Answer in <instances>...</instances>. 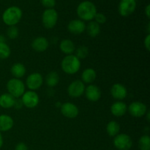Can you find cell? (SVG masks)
I'll list each match as a JSON object with an SVG mask.
<instances>
[{
  "instance_id": "cell-7",
  "label": "cell",
  "mask_w": 150,
  "mask_h": 150,
  "mask_svg": "<svg viewBox=\"0 0 150 150\" xmlns=\"http://www.w3.org/2000/svg\"><path fill=\"white\" fill-rule=\"evenodd\" d=\"M21 100L23 106L28 108H34L39 104V95L35 91H26L21 96Z\"/></svg>"
},
{
  "instance_id": "cell-3",
  "label": "cell",
  "mask_w": 150,
  "mask_h": 150,
  "mask_svg": "<svg viewBox=\"0 0 150 150\" xmlns=\"http://www.w3.org/2000/svg\"><path fill=\"white\" fill-rule=\"evenodd\" d=\"M22 18V10L16 6H12L4 10L2 14V21L6 25L16 26Z\"/></svg>"
},
{
  "instance_id": "cell-8",
  "label": "cell",
  "mask_w": 150,
  "mask_h": 150,
  "mask_svg": "<svg viewBox=\"0 0 150 150\" xmlns=\"http://www.w3.org/2000/svg\"><path fill=\"white\" fill-rule=\"evenodd\" d=\"M127 111L132 117L135 118H141L145 116L148 110L144 103L139 101H135L129 105L127 107Z\"/></svg>"
},
{
  "instance_id": "cell-5",
  "label": "cell",
  "mask_w": 150,
  "mask_h": 150,
  "mask_svg": "<svg viewBox=\"0 0 150 150\" xmlns=\"http://www.w3.org/2000/svg\"><path fill=\"white\" fill-rule=\"evenodd\" d=\"M58 21V13L54 9H46L42 16V23L47 29H53Z\"/></svg>"
},
{
  "instance_id": "cell-12",
  "label": "cell",
  "mask_w": 150,
  "mask_h": 150,
  "mask_svg": "<svg viewBox=\"0 0 150 150\" xmlns=\"http://www.w3.org/2000/svg\"><path fill=\"white\" fill-rule=\"evenodd\" d=\"M60 111L64 117L68 119L76 118L79 114V108L74 103L70 102H66L62 104Z\"/></svg>"
},
{
  "instance_id": "cell-36",
  "label": "cell",
  "mask_w": 150,
  "mask_h": 150,
  "mask_svg": "<svg viewBox=\"0 0 150 150\" xmlns=\"http://www.w3.org/2000/svg\"><path fill=\"white\" fill-rule=\"evenodd\" d=\"M3 143H4V141H3V137H2V135H1V132H0V149L1 148L2 146Z\"/></svg>"
},
{
  "instance_id": "cell-32",
  "label": "cell",
  "mask_w": 150,
  "mask_h": 150,
  "mask_svg": "<svg viewBox=\"0 0 150 150\" xmlns=\"http://www.w3.org/2000/svg\"><path fill=\"white\" fill-rule=\"evenodd\" d=\"M23 106V103H22L21 99H20V98H16V100H15V103H14V105H13V107H14L16 109L18 110V109H21Z\"/></svg>"
},
{
  "instance_id": "cell-6",
  "label": "cell",
  "mask_w": 150,
  "mask_h": 150,
  "mask_svg": "<svg viewBox=\"0 0 150 150\" xmlns=\"http://www.w3.org/2000/svg\"><path fill=\"white\" fill-rule=\"evenodd\" d=\"M114 146L118 150H130L133 146V141L125 133H119L114 139Z\"/></svg>"
},
{
  "instance_id": "cell-21",
  "label": "cell",
  "mask_w": 150,
  "mask_h": 150,
  "mask_svg": "<svg viewBox=\"0 0 150 150\" xmlns=\"http://www.w3.org/2000/svg\"><path fill=\"white\" fill-rule=\"evenodd\" d=\"M26 67L22 63H15L10 69V73L15 79H20L26 74Z\"/></svg>"
},
{
  "instance_id": "cell-19",
  "label": "cell",
  "mask_w": 150,
  "mask_h": 150,
  "mask_svg": "<svg viewBox=\"0 0 150 150\" xmlns=\"http://www.w3.org/2000/svg\"><path fill=\"white\" fill-rule=\"evenodd\" d=\"M59 48L63 54L67 55H71L76 51V46L74 42L70 39H64L59 44Z\"/></svg>"
},
{
  "instance_id": "cell-1",
  "label": "cell",
  "mask_w": 150,
  "mask_h": 150,
  "mask_svg": "<svg viewBox=\"0 0 150 150\" xmlns=\"http://www.w3.org/2000/svg\"><path fill=\"white\" fill-rule=\"evenodd\" d=\"M97 12L96 6L90 1H83L77 7V15L81 20L91 21L94 19Z\"/></svg>"
},
{
  "instance_id": "cell-14",
  "label": "cell",
  "mask_w": 150,
  "mask_h": 150,
  "mask_svg": "<svg viewBox=\"0 0 150 150\" xmlns=\"http://www.w3.org/2000/svg\"><path fill=\"white\" fill-rule=\"evenodd\" d=\"M111 95L114 99L122 101L127 95V89L121 83H114L111 88Z\"/></svg>"
},
{
  "instance_id": "cell-34",
  "label": "cell",
  "mask_w": 150,
  "mask_h": 150,
  "mask_svg": "<svg viewBox=\"0 0 150 150\" xmlns=\"http://www.w3.org/2000/svg\"><path fill=\"white\" fill-rule=\"evenodd\" d=\"M15 150H29V149H28V146L26 144L20 142L16 145V147H15Z\"/></svg>"
},
{
  "instance_id": "cell-4",
  "label": "cell",
  "mask_w": 150,
  "mask_h": 150,
  "mask_svg": "<svg viewBox=\"0 0 150 150\" xmlns=\"http://www.w3.org/2000/svg\"><path fill=\"white\" fill-rule=\"evenodd\" d=\"M7 89L8 93L13 98H20L25 92V85L20 79L13 78L7 81Z\"/></svg>"
},
{
  "instance_id": "cell-23",
  "label": "cell",
  "mask_w": 150,
  "mask_h": 150,
  "mask_svg": "<svg viewBox=\"0 0 150 150\" xmlns=\"http://www.w3.org/2000/svg\"><path fill=\"white\" fill-rule=\"evenodd\" d=\"M86 30L88 35L91 38H95L98 36L100 32V26L97 22L91 21L87 26H86Z\"/></svg>"
},
{
  "instance_id": "cell-28",
  "label": "cell",
  "mask_w": 150,
  "mask_h": 150,
  "mask_svg": "<svg viewBox=\"0 0 150 150\" xmlns=\"http://www.w3.org/2000/svg\"><path fill=\"white\" fill-rule=\"evenodd\" d=\"M89 55V49L85 45H81L76 50V57L79 60L84 59Z\"/></svg>"
},
{
  "instance_id": "cell-31",
  "label": "cell",
  "mask_w": 150,
  "mask_h": 150,
  "mask_svg": "<svg viewBox=\"0 0 150 150\" xmlns=\"http://www.w3.org/2000/svg\"><path fill=\"white\" fill-rule=\"evenodd\" d=\"M41 4L46 9H53L55 6V0H41Z\"/></svg>"
},
{
  "instance_id": "cell-29",
  "label": "cell",
  "mask_w": 150,
  "mask_h": 150,
  "mask_svg": "<svg viewBox=\"0 0 150 150\" xmlns=\"http://www.w3.org/2000/svg\"><path fill=\"white\" fill-rule=\"evenodd\" d=\"M7 35L10 39L15 40L18 37L19 31L16 26H10L7 30Z\"/></svg>"
},
{
  "instance_id": "cell-37",
  "label": "cell",
  "mask_w": 150,
  "mask_h": 150,
  "mask_svg": "<svg viewBox=\"0 0 150 150\" xmlns=\"http://www.w3.org/2000/svg\"><path fill=\"white\" fill-rule=\"evenodd\" d=\"M2 42H6V39L3 35H0V43H2Z\"/></svg>"
},
{
  "instance_id": "cell-35",
  "label": "cell",
  "mask_w": 150,
  "mask_h": 150,
  "mask_svg": "<svg viewBox=\"0 0 150 150\" xmlns=\"http://www.w3.org/2000/svg\"><path fill=\"white\" fill-rule=\"evenodd\" d=\"M145 14H146V17H147L148 18H150V5L149 4H148V5L146 7V8H145Z\"/></svg>"
},
{
  "instance_id": "cell-16",
  "label": "cell",
  "mask_w": 150,
  "mask_h": 150,
  "mask_svg": "<svg viewBox=\"0 0 150 150\" xmlns=\"http://www.w3.org/2000/svg\"><path fill=\"white\" fill-rule=\"evenodd\" d=\"M49 46V42L47 38L44 37H38L32 42V48L36 52H44L48 49Z\"/></svg>"
},
{
  "instance_id": "cell-38",
  "label": "cell",
  "mask_w": 150,
  "mask_h": 150,
  "mask_svg": "<svg viewBox=\"0 0 150 150\" xmlns=\"http://www.w3.org/2000/svg\"><path fill=\"white\" fill-rule=\"evenodd\" d=\"M145 116H146V120H147V122H150V113H149V111H146V114H145Z\"/></svg>"
},
{
  "instance_id": "cell-33",
  "label": "cell",
  "mask_w": 150,
  "mask_h": 150,
  "mask_svg": "<svg viewBox=\"0 0 150 150\" xmlns=\"http://www.w3.org/2000/svg\"><path fill=\"white\" fill-rule=\"evenodd\" d=\"M144 47L146 49V51H149L150 50V35H147L146 38H144Z\"/></svg>"
},
{
  "instance_id": "cell-22",
  "label": "cell",
  "mask_w": 150,
  "mask_h": 150,
  "mask_svg": "<svg viewBox=\"0 0 150 150\" xmlns=\"http://www.w3.org/2000/svg\"><path fill=\"white\" fill-rule=\"evenodd\" d=\"M16 98H13L9 93H4L0 96V106L3 108H13L14 105Z\"/></svg>"
},
{
  "instance_id": "cell-18",
  "label": "cell",
  "mask_w": 150,
  "mask_h": 150,
  "mask_svg": "<svg viewBox=\"0 0 150 150\" xmlns=\"http://www.w3.org/2000/svg\"><path fill=\"white\" fill-rule=\"evenodd\" d=\"M14 125L13 118L7 114L0 115V132H7L11 130Z\"/></svg>"
},
{
  "instance_id": "cell-30",
  "label": "cell",
  "mask_w": 150,
  "mask_h": 150,
  "mask_svg": "<svg viewBox=\"0 0 150 150\" xmlns=\"http://www.w3.org/2000/svg\"><path fill=\"white\" fill-rule=\"evenodd\" d=\"M94 19L95 20V21L97 22V23H98L99 25L105 23V22H106V20H107L106 16L101 13H97L96 15H95V18H94Z\"/></svg>"
},
{
  "instance_id": "cell-17",
  "label": "cell",
  "mask_w": 150,
  "mask_h": 150,
  "mask_svg": "<svg viewBox=\"0 0 150 150\" xmlns=\"http://www.w3.org/2000/svg\"><path fill=\"white\" fill-rule=\"evenodd\" d=\"M127 111V106L125 103L121 100H117L111 105V112L116 117H123Z\"/></svg>"
},
{
  "instance_id": "cell-10",
  "label": "cell",
  "mask_w": 150,
  "mask_h": 150,
  "mask_svg": "<svg viewBox=\"0 0 150 150\" xmlns=\"http://www.w3.org/2000/svg\"><path fill=\"white\" fill-rule=\"evenodd\" d=\"M43 83V78L39 73H31L26 80V85L29 90L35 91L40 89Z\"/></svg>"
},
{
  "instance_id": "cell-9",
  "label": "cell",
  "mask_w": 150,
  "mask_h": 150,
  "mask_svg": "<svg viewBox=\"0 0 150 150\" xmlns=\"http://www.w3.org/2000/svg\"><path fill=\"white\" fill-rule=\"evenodd\" d=\"M85 89V83L80 80H76L70 83L68 86L67 93L71 98H77L84 94Z\"/></svg>"
},
{
  "instance_id": "cell-15",
  "label": "cell",
  "mask_w": 150,
  "mask_h": 150,
  "mask_svg": "<svg viewBox=\"0 0 150 150\" xmlns=\"http://www.w3.org/2000/svg\"><path fill=\"white\" fill-rule=\"evenodd\" d=\"M86 98L91 102H97L101 98V91L98 86L95 84H89L85 89L84 92Z\"/></svg>"
},
{
  "instance_id": "cell-26",
  "label": "cell",
  "mask_w": 150,
  "mask_h": 150,
  "mask_svg": "<svg viewBox=\"0 0 150 150\" xmlns=\"http://www.w3.org/2000/svg\"><path fill=\"white\" fill-rule=\"evenodd\" d=\"M139 147L140 150H150V137L148 135H144L139 139Z\"/></svg>"
},
{
  "instance_id": "cell-20",
  "label": "cell",
  "mask_w": 150,
  "mask_h": 150,
  "mask_svg": "<svg viewBox=\"0 0 150 150\" xmlns=\"http://www.w3.org/2000/svg\"><path fill=\"white\" fill-rule=\"evenodd\" d=\"M97 78V73L94 69L86 68L82 72L81 74V81L83 83L92 84L95 81Z\"/></svg>"
},
{
  "instance_id": "cell-2",
  "label": "cell",
  "mask_w": 150,
  "mask_h": 150,
  "mask_svg": "<svg viewBox=\"0 0 150 150\" xmlns=\"http://www.w3.org/2000/svg\"><path fill=\"white\" fill-rule=\"evenodd\" d=\"M61 67L67 74H76L81 68V61L73 54L67 55L62 60Z\"/></svg>"
},
{
  "instance_id": "cell-25",
  "label": "cell",
  "mask_w": 150,
  "mask_h": 150,
  "mask_svg": "<svg viewBox=\"0 0 150 150\" xmlns=\"http://www.w3.org/2000/svg\"><path fill=\"white\" fill-rule=\"evenodd\" d=\"M120 125L117 122L111 121L107 124L106 132L108 135L111 137H115L120 133Z\"/></svg>"
},
{
  "instance_id": "cell-11",
  "label": "cell",
  "mask_w": 150,
  "mask_h": 150,
  "mask_svg": "<svg viewBox=\"0 0 150 150\" xmlns=\"http://www.w3.org/2000/svg\"><path fill=\"white\" fill-rule=\"evenodd\" d=\"M136 8V0H121L118 7L119 13L123 17H127L134 13Z\"/></svg>"
},
{
  "instance_id": "cell-27",
  "label": "cell",
  "mask_w": 150,
  "mask_h": 150,
  "mask_svg": "<svg viewBox=\"0 0 150 150\" xmlns=\"http://www.w3.org/2000/svg\"><path fill=\"white\" fill-rule=\"evenodd\" d=\"M11 54V50L6 42L0 43V59H6Z\"/></svg>"
},
{
  "instance_id": "cell-24",
  "label": "cell",
  "mask_w": 150,
  "mask_h": 150,
  "mask_svg": "<svg viewBox=\"0 0 150 150\" xmlns=\"http://www.w3.org/2000/svg\"><path fill=\"white\" fill-rule=\"evenodd\" d=\"M59 82V76L55 71H51L47 74L45 77V83L50 88L54 87Z\"/></svg>"
},
{
  "instance_id": "cell-13",
  "label": "cell",
  "mask_w": 150,
  "mask_h": 150,
  "mask_svg": "<svg viewBox=\"0 0 150 150\" xmlns=\"http://www.w3.org/2000/svg\"><path fill=\"white\" fill-rule=\"evenodd\" d=\"M67 29L71 34L75 35H81L86 30V24L84 21L80 19H75L69 22Z\"/></svg>"
}]
</instances>
